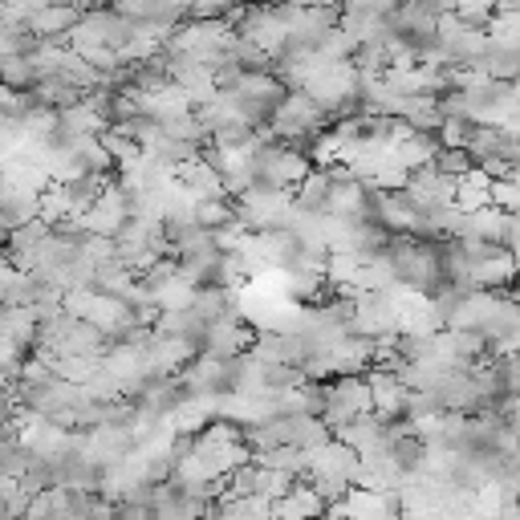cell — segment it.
<instances>
[{
	"label": "cell",
	"mask_w": 520,
	"mask_h": 520,
	"mask_svg": "<svg viewBox=\"0 0 520 520\" xmlns=\"http://www.w3.org/2000/svg\"><path fill=\"white\" fill-rule=\"evenodd\" d=\"M0 86L29 94L37 86V70H33V57L29 53H0Z\"/></svg>",
	"instance_id": "cell-1"
},
{
	"label": "cell",
	"mask_w": 520,
	"mask_h": 520,
	"mask_svg": "<svg viewBox=\"0 0 520 520\" xmlns=\"http://www.w3.org/2000/svg\"><path fill=\"white\" fill-rule=\"evenodd\" d=\"M496 9H500V0H455V17H464L472 25H488Z\"/></svg>",
	"instance_id": "cell-2"
}]
</instances>
